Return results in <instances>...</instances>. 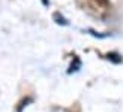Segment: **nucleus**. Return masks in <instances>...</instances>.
<instances>
[{"mask_svg": "<svg viewBox=\"0 0 123 112\" xmlns=\"http://www.w3.org/2000/svg\"><path fill=\"white\" fill-rule=\"evenodd\" d=\"M54 18H56V20H57V22H59V24H68V22H66V20H65V18H63V17L60 18V17L57 15V14L54 15Z\"/></svg>", "mask_w": 123, "mask_h": 112, "instance_id": "nucleus-1", "label": "nucleus"}]
</instances>
